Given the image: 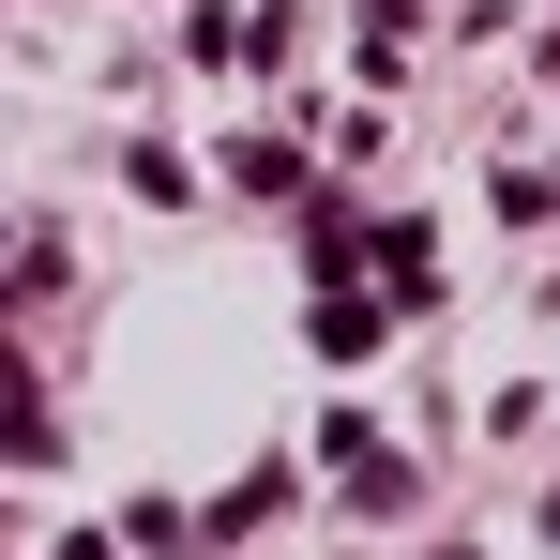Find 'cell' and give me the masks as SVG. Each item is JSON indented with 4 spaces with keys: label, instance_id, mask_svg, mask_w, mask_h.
I'll return each mask as SVG.
<instances>
[{
    "label": "cell",
    "instance_id": "cell-1",
    "mask_svg": "<svg viewBox=\"0 0 560 560\" xmlns=\"http://www.w3.org/2000/svg\"><path fill=\"white\" fill-rule=\"evenodd\" d=\"M303 334H318V364H364L378 334H394V303H364V288H318V318H303Z\"/></svg>",
    "mask_w": 560,
    "mask_h": 560
}]
</instances>
